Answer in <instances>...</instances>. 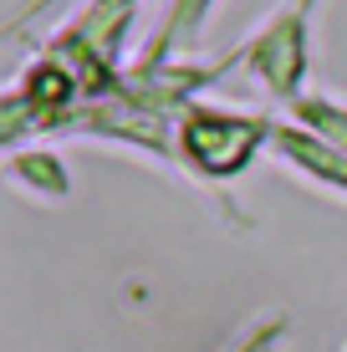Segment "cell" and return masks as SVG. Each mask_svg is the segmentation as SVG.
Listing matches in <instances>:
<instances>
[{
	"label": "cell",
	"instance_id": "obj_1",
	"mask_svg": "<svg viewBox=\"0 0 347 352\" xmlns=\"http://www.w3.org/2000/svg\"><path fill=\"white\" fill-rule=\"evenodd\" d=\"M230 352H235V347H230ZM240 352H245V347H240Z\"/></svg>",
	"mask_w": 347,
	"mask_h": 352
}]
</instances>
